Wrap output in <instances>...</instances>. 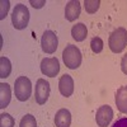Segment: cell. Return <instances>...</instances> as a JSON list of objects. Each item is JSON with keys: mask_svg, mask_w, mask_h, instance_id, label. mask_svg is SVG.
<instances>
[{"mask_svg": "<svg viewBox=\"0 0 127 127\" xmlns=\"http://www.w3.org/2000/svg\"><path fill=\"white\" fill-rule=\"evenodd\" d=\"M112 127H127V117H122L117 120L112 125Z\"/></svg>", "mask_w": 127, "mask_h": 127, "instance_id": "cell-21", "label": "cell"}, {"mask_svg": "<svg viewBox=\"0 0 127 127\" xmlns=\"http://www.w3.org/2000/svg\"><path fill=\"white\" fill-rule=\"evenodd\" d=\"M12 72V64H10L9 59L5 56L0 57V78L5 79L10 75Z\"/></svg>", "mask_w": 127, "mask_h": 127, "instance_id": "cell-15", "label": "cell"}, {"mask_svg": "<svg viewBox=\"0 0 127 127\" xmlns=\"http://www.w3.org/2000/svg\"><path fill=\"white\" fill-rule=\"evenodd\" d=\"M81 12V6H80V1L78 0H71L66 4L65 8V18L69 20V22H74L76 20L80 15Z\"/></svg>", "mask_w": 127, "mask_h": 127, "instance_id": "cell-10", "label": "cell"}, {"mask_svg": "<svg viewBox=\"0 0 127 127\" xmlns=\"http://www.w3.org/2000/svg\"><path fill=\"white\" fill-rule=\"evenodd\" d=\"M84 6H85V12L88 14H94L99 9L100 1L99 0H85L84 1Z\"/></svg>", "mask_w": 127, "mask_h": 127, "instance_id": "cell-16", "label": "cell"}, {"mask_svg": "<svg viewBox=\"0 0 127 127\" xmlns=\"http://www.w3.org/2000/svg\"><path fill=\"white\" fill-rule=\"evenodd\" d=\"M108 46L112 52L114 54H120L125 50L127 46V29L123 27H120L117 29H114L108 39Z\"/></svg>", "mask_w": 127, "mask_h": 127, "instance_id": "cell-1", "label": "cell"}, {"mask_svg": "<svg viewBox=\"0 0 127 127\" xmlns=\"http://www.w3.org/2000/svg\"><path fill=\"white\" fill-rule=\"evenodd\" d=\"M62 60H64V64L66 65V67L75 70L81 65L83 56H81L80 50L76 46L67 45L65 47V50L62 51Z\"/></svg>", "mask_w": 127, "mask_h": 127, "instance_id": "cell-2", "label": "cell"}, {"mask_svg": "<svg viewBox=\"0 0 127 127\" xmlns=\"http://www.w3.org/2000/svg\"><path fill=\"white\" fill-rule=\"evenodd\" d=\"M12 99V90H10V85L6 83L0 84V108L8 107V104L10 103Z\"/></svg>", "mask_w": 127, "mask_h": 127, "instance_id": "cell-13", "label": "cell"}, {"mask_svg": "<svg viewBox=\"0 0 127 127\" xmlns=\"http://www.w3.org/2000/svg\"><path fill=\"white\" fill-rule=\"evenodd\" d=\"M8 10H9V1H8V0H6V1L3 0V1H1V13H0V18L4 19V17L8 13Z\"/></svg>", "mask_w": 127, "mask_h": 127, "instance_id": "cell-20", "label": "cell"}, {"mask_svg": "<svg viewBox=\"0 0 127 127\" xmlns=\"http://www.w3.org/2000/svg\"><path fill=\"white\" fill-rule=\"evenodd\" d=\"M55 125H56V127H70V125H71L70 111L65 109V108L59 109L55 116Z\"/></svg>", "mask_w": 127, "mask_h": 127, "instance_id": "cell-11", "label": "cell"}, {"mask_svg": "<svg viewBox=\"0 0 127 127\" xmlns=\"http://www.w3.org/2000/svg\"><path fill=\"white\" fill-rule=\"evenodd\" d=\"M41 46H42V50L46 54H54L57 50V46H59V39H57V36L52 31H46L43 36L41 38Z\"/></svg>", "mask_w": 127, "mask_h": 127, "instance_id": "cell-5", "label": "cell"}, {"mask_svg": "<svg viewBox=\"0 0 127 127\" xmlns=\"http://www.w3.org/2000/svg\"><path fill=\"white\" fill-rule=\"evenodd\" d=\"M116 105L120 112L127 113V85L121 87L116 92Z\"/></svg>", "mask_w": 127, "mask_h": 127, "instance_id": "cell-12", "label": "cell"}, {"mask_svg": "<svg viewBox=\"0 0 127 127\" xmlns=\"http://www.w3.org/2000/svg\"><path fill=\"white\" fill-rule=\"evenodd\" d=\"M71 36L76 42H83L88 36V29L84 23H76L71 28Z\"/></svg>", "mask_w": 127, "mask_h": 127, "instance_id": "cell-14", "label": "cell"}, {"mask_svg": "<svg viewBox=\"0 0 127 127\" xmlns=\"http://www.w3.org/2000/svg\"><path fill=\"white\" fill-rule=\"evenodd\" d=\"M12 23L15 29H24L29 23V10L26 5L18 4L15 5L12 14Z\"/></svg>", "mask_w": 127, "mask_h": 127, "instance_id": "cell-4", "label": "cell"}, {"mask_svg": "<svg viewBox=\"0 0 127 127\" xmlns=\"http://www.w3.org/2000/svg\"><path fill=\"white\" fill-rule=\"evenodd\" d=\"M14 117H12L9 113L0 114V127H14Z\"/></svg>", "mask_w": 127, "mask_h": 127, "instance_id": "cell-18", "label": "cell"}, {"mask_svg": "<svg viewBox=\"0 0 127 127\" xmlns=\"http://www.w3.org/2000/svg\"><path fill=\"white\" fill-rule=\"evenodd\" d=\"M50 83L46 81L45 79H38L36 83V90H34V97H36V102L38 104H45L50 97Z\"/></svg>", "mask_w": 127, "mask_h": 127, "instance_id": "cell-7", "label": "cell"}, {"mask_svg": "<svg viewBox=\"0 0 127 127\" xmlns=\"http://www.w3.org/2000/svg\"><path fill=\"white\" fill-rule=\"evenodd\" d=\"M41 71L48 78H55L60 71V62L56 57H46L41 61Z\"/></svg>", "mask_w": 127, "mask_h": 127, "instance_id": "cell-6", "label": "cell"}, {"mask_svg": "<svg viewBox=\"0 0 127 127\" xmlns=\"http://www.w3.org/2000/svg\"><path fill=\"white\" fill-rule=\"evenodd\" d=\"M103 46H104V43H103L102 38H99V37L92 38V41H90V48H92V51L94 52V54H99V52H102L103 51Z\"/></svg>", "mask_w": 127, "mask_h": 127, "instance_id": "cell-19", "label": "cell"}, {"mask_svg": "<svg viewBox=\"0 0 127 127\" xmlns=\"http://www.w3.org/2000/svg\"><path fill=\"white\" fill-rule=\"evenodd\" d=\"M19 127H37V121L36 117L32 114H26L24 117L20 120Z\"/></svg>", "mask_w": 127, "mask_h": 127, "instance_id": "cell-17", "label": "cell"}, {"mask_svg": "<svg viewBox=\"0 0 127 127\" xmlns=\"http://www.w3.org/2000/svg\"><path fill=\"white\" fill-rule=\"evenodd\" d=\"M14 94L18 100L26 102L32 94V83L27 76H19L14 83Z\"/></svg>", "mask_w": 127, "mask_h": 127, "instance_id": "cell-3", "label": "cell"}, {"mask_svg": "<svg viewBox=\"0 0 127 127\" xmlns=\"http://www.w3.org/2000/svg\"><path fill=\"white\" fill-rule=\"evenodd\" d=\"M121 70H122L123 74H126V75H127V54L121 60Z\"/></svg>", "mask_w": 127, "mask_h": 127, "instance_id": "cell-22", "label": "cell"}, {"mask_svg": "<svg viewBox=\"0 0 127 127\" xmlns=\"http://www.w3.org/2000/svg\"><path fill=\"white\" fill-rule=\"evenodd\" d=\"M31 4L33 5L34 8H42V6H43V4H45V1H41V3H36V1H33V0H32V1H31Z\"/></svg>", "mask_w": 127, "mask_h": 127, "instance_id": "cell-23", "label": "cell"}, {"mask_svg": "<svg viewBox=\"0 0 127 127\" xmlns=\"http://www.w3.org/2000/svg\"><path fill=\"white\" fill-rule=\"evenodd\" d=\"M113 118V109L109 105H102L98 108L95 114V121L99 127H107Z\"/></svg>", "mask_w": 127, "mask_h": 127, "instance_id": "cell-8", "label": "cell"}, {"mask_svg": "<svg viewBox=\"0 0 127 127\" xmlns=\"http://www.w3.org/2000/svg\"><path fill=\"white\" fill-rule=\"evenodd\" d=\"M59 90L62 97H71L74 93V80L70 75L65 74L59 80Z\"/></svg>", "mask_w": 127, "mask_h": 127, "instance_id": "cell-9", "label": "cell"}]
</instances>
